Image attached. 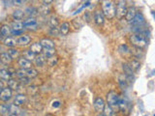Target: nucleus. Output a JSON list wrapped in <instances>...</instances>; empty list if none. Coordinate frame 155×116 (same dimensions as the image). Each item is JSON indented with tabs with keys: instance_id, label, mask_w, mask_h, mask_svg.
<instances>
[{
	"instance_id": "nucleus-1",
	"label": "nucleus",
	"mask_w": 155,
	"mask_h": 116,
	"mask_svg": "<svg viewBox=\"0 0 155 116\" xmlns=\"http://www.w3.org/2000/svg\"><path fill=\"white\" fill-rule=\"evenodd\" d=\"M102 12L105 17L109 20L115 17V5L112 0H103L102 1Z\"/></svg>"
},
{
	"instance_id": "nucleus-2",
	"label": "nucleus",
	"mask_w": 155,
	"mask_h": 116,
	"mask_svg": "<svg viewBox=\"0 0 155 116\" xmlns=\"http://www.w3.org/2000/svg\"><path fill=\"white\" fill-rule=\"evenodd\" d=\"M130 43H131L134 48H141V50L144 48L147 45V39L140 34L131 35V37H130Z\"/></svg>"
},
{
	"instance_id": "nucleus-3",
	"label": "nucleus",
	"mask_w": 155,
	"mask_h": 116,
	"mask_svg": "<svg viewBox=\"0 0 155 116\" xmlns=\"http://www.w3.org/2000/svg\"><path fill=\"white\" fill-rule=\"evenodd\" d=\"M127 6L125 0H117L116 6H115V17L118 20H122L126 16L127 13Z\"/></svg>"
},
{
	"instance_id": "nucleus-4",
	"label": "nucleus",
	"mask_w": 155,
	"mask_h": 116,
	"mask_svg": "<svg viewBox=\"0 0 155 116\" xmlns=\"http://www.w3.org/2000/svg\"><path fill=\"white\" fill-rule=\"evenodd\" d=\"M118 101H119V95L114 92V91H111L107 95V103L108 105L115 111L118 109Z\"/></svg>"
},
{
	"instance_id": "nucleus-5",
	"label": "nucleus",
	"mask_w": 155,
	"mask_h": 116,
	"mask_svg": "<svg viewBox=\"0 0 155 116\" xmlns=\"http://www.w3.org/2000/svg\"><path fill=\"white\" fill-rule=\"evenodd\" d=\"M38 71L33 68H29V69H22L17 71V75L19 78H22V77H27L29 78H34L38 75Z\"/></svg>"
},
{
	"instance_id": "nucleus-6",
	"label": "nucleus",
	"mask_w": 155,
	"mask_h": 116,
	"mask_svg": "<svg viewBox=\"0 0 155 116\" xmlns=\"http://www.w3.org/2000/svg\"><path fill=\"white\" fill-rule=\"evenodd\" d=\"M130 103L128 102V100L125 97L119 96V101H118V109L122 112V113L128 114L130 111Z\"/></svg>"
},
{
	"instance_id": "nucleus-7",
	"label": "nucleus",
	"mask_w": 155,
	"mask_h": 116,
	"mask_svg": "<svg viewBox=\"0 0 155 116\" xmlns=\"http://www.w3.org/2000/svg\"><path fill=\"white\" fill-rule=\"evenodd\" d=\"M130 23H131V25L133 27H141V26H144V24L145 23V20H144V17L142 16L141 13H137L135 17L130 21Z\"/></svg>"
},
{
	"instance_id": "nucleus-8",
	"label": "nucleus",
	"mask_w": 155,
	"mask_h": 116,
	"mask_svg": "<svg viewBox=\"0 0 155 116\" xmlns=\"http://www.w3.org/2000/svg\"><path fill=\"white\" fill-rule=\"evenodd\" d=\"M23 25L29 30H36L38 28V21L35 17H28L23 21Z\"/></svg>"
},
{
	"instance_id": "nucleus-9",
	"label": "nucleus",
	"mask_w": 155,
	"mask_h": 116,
	"mask_svg": "<svg viewBox=\"0 0 155 116\" xmlns=\"http://www.w3.org/2000/svg\"><path fill=\"white\" fill-rule=\"evenodd\" d=\"M12 96H13V90L9 87H6L3 90L0 91V101H2V102H8V101H10Z\"/></svg>"
},
{
	"instance_id": "nucleus-10",
	"label": "nucleus",
	"mask_w": 155,
	"mask_h": 116,
	"mask_svg": "<svg viewBox=\"0 0 155 116\" xmlns=\"http://www.w3.org/2000/svg\"><path fill=\"white\" fill-rule=\"evenodd\" d=\"M105 106H106V103H105L104 99H102V98L98 97L94 101V108H95V110L98 112V113H102L105 108Z\"/></svg>"
},
{
	"instance_id": "nucleus-11",
	"label": "nucleus",
	"mask_w": 155,
	"mask_h": 116,
	"mask_svg": "<svg viewBox=\"0 0 155 116\" xmlns=\"http://www.w3.org/2000/svg\"><path fill=\"white\" fill-rule=\"evenodd\" d=\"M94 21H95V23L97 24V25L101 26L104 24L105 22V16L104 14H103L102 11L100 10H96L95 12H94Z\"/></svg>"
},
{
	"instance_id": "nucleus-12",
	"label": "nucleus",
	"mask_w": 155,
	"mask_h": 116,
	"mask_svg": "<svg viewBox=\"0 0 155 116\" xmlns=\"http://www.w3.org/2000/svg\"><path fill=\"white\" fill-rule=\"evenodd\" d=\"M18 64H19V66L22 69H29V68H32V62L28 59H26L25 57H20L19 59H18Z\"/></svg>"
},
{
	"instance_id": "nucleus-13",
	"label": "nucleus",
	"mask_w": 155,
	"mask_h": 116,
	"mask_svg": "<svg viewBox=\"0 0 155 116\" xmlns=\"http://www.w3.org/2000/svg\"><path fill=\"white\" fill-rule=\"evenodd\" d=\"M118 51H119V53L124 57H131L132 56L131 48H129V47L127 45H120L119 48H118Z\"/></svg>"
},
{
	"instance_id": "nucleus-14",
	"label": "nucleus",
	"mask_w": 155,
	"mask_h": 116,
	"mask_svg": "<svg viewBox=\"0 0 155 116\" xmlns=\"http://www.w3.org/2000/svg\"><path fill=\"white\" fill-rule=\"evenodd\" d=\"M29 50H31V52L36 54V55H39V54H41L42 52H43V47L41 45L40 42L33 43V44L30 45Z\"/></svg>"
},
{
	"instance_id": "nucleus-15",
	"label": "nucleus",
	"mask_w": 155,
	"mask_h": 116,
	"mask_svg": "<svg viewBox=\"0 0 155 116\" xmlns=\"http://www.w3.org/2000/svg\"><path fill=\"white\" fill-rule=\"evenodd\" d=\"M122 69L124 71V75H126L127 78H128V79L130 81L133 79V77H134V72L133 70L131 69V67L129 66L128 63H123L122 64Z\"/></svg>"
},
{
	"instance_id": "nucleus-16",
	"label": "nucleus",
	"mask_w": 155,
	"mask_h": 116,
	"mask_svg": "<svg viewBox=\"0 0 155 116\" xmlns=\"http://www.w3.org/2000/svg\"><path fill=\"white\" fill-rule=\"evenodd\" d=\"M26 100H27V98L25 95H23V94H19V95H17L14 98V105L20 106H22L23 103H25Z\"/></svg>"
},
{
	"instance_id": "nucleus-17",
	"label": "nucleus",
	"mask_w": 155,
	"mask_h": 116,
	"mask_svg": "<svg viewBox=\"0 0 155 116\" xmlns=\"http://www.w3.org/2000/svg\"><path fill=\"white\" fill-rule=\"evenodd\" d=\"M31 43V38L28 35H22L18 39V45L20 47H25V45H29Z\"/></svg>"
},
{
	"instance_id": "nucleus-18",
	"label": "nucleus",
	"mask_w": 155,
	"mask_h": 116,
	"mask_svg": "<svg viewBox=\"0 0 155 116\" xmlns=\"http://www.w3.org/2000/svg\"><path fill=\"white\" fill-rule=\"evenodd\" d=\"M0 61L5 65H10L12 61H13V58L10 56V54L8 52H2L0 54Z\"/></svg>"
},
{
	"instance_id": "nucleus-19",
	"label": "nucleus",
	"mask_w": 155,
	"mask_h": 116,
	"mask_svg": "<svg viewBox=\"0 0 155 116\" xmlns=\"http://www.w3.org/2000/svg\"><path fill=\"white\" fill-rule=\"evenodd\" d=\"M118 82H119V85L122 89H126V88L128 87V83L131 81L129 80L128 78H127L125 75H120L119 78H118Z\"/></svg>"
},
{
	"instance_id": "nucleus-20",
	"label": "nucleus",
	"mask_w": 155,
	"mask_h": 116,
	"mask_svg": "<svg viewBox=\"0 0 155 116\" xmlns=\"http://www.w3.org/2000/svg\"><path fill=\"white\" fill-rule=\"evenodd\" d=\"M12 73L10 70L7 69H1L0 70V79L2 80H9L12 78Z\"/></svg>"
},
{
	"instance_id": "nucleus-21",
	"label": "nucleus",
	"mask_w": 155,
	"mask_h": 116,
	"mask_svg": "<svg viewBox=\"0 0 155 116\" xmlns=\"http://www.w3.org/2000/svg\"><path fill=\"white\" fill-rule=\"evenodd\" d=\"M136 14H137V10H136V8L135 7H130L127 9V13H126V16H125V19L127 21H131L134 17H135L136 16Z\"/></svg>"
},
{
	"instance_id": "nucleus-22",
	"label": "nucleus",
	"mask_w": 155,
	"mask_h": 116,
	"mask_svg": "<svg viewBox=\"0 0 155 116\" xmlns=\"http://www.w3.org/2000/svg\"><path fill=\"white\" fill-rule=\"evenodd\" d=\"M47 58L48 57H46L44 54H43V55L39 54V55H37V56H36V58H35V64L37 66H39V67H43V66L46 65V64H47V61H48Z\"/></svg>"
},
{
	"instance_id": "nucleus-23",
	"label": "nucleus",
	"mask_w": 155,
	"mask_h": 116,
	"mask_svg": "<svg viewBox=\"0 0 155 116\" xmlns=\"http://www.w3.org/2000/svg\"><path fill=\"white\" fill-rule=\"evenodd\" d=\"M41 45L43 47V48H54V43L53 40L44 38L40 41Z\"/></svg>"
},
{
	"instance_id": "nucleus-24",
	"label": "nucleus",
	"mask_w": 155,
	"mask_h": 116,
	"mask_svg": "<svg viewBox=\"0 0 155 116\" xmlns=\"http://www.w3.org/2000/svg\"><path fill=\"white\" fill-rule=\"evenodd\" d=\"M4 45H7L9 48H14L16 47V45H18V40H16L14 37H6V39L4 40Z\"/></svg>"
},
{
	"instance_id": "nucleus-25",
	"label": "nucleus",
	"mask_w": 155,
	"mask_h": 116,
	"mask_svg": "<svg viewBox=\"0 0 155 116\" xmlns=\"http://www.w3.org/2000/svg\"><path fill=\"white\" fill-rule=\"evenodd\" d=\"M12 33L11 27L8 25V24H4L2 25V27L0 28V35L4 36V37H9Z\"/></svg>"
},
{
	"instance_id": "nucleus-26",
	"label": "nucleus",
	"mask_w": 155,
	"mask_h": 116,
	"mask_svg": "<svg viewBox=\"0 0 155 116\" xmlns=\"http://www.w3.org/2000/svg\"><path fill=\"white\" fill-rule=\"evenodd\" d=\"M129 66L131 67V69L133 70V72H138L139 69L141 68V63H140V61L138 59H132L129 61Z\"/></svg>"
},
{
	"instance_id": "nucleus-27",
	"label": "nucleus",
	"mask_w": 155,
	"mask_h": 116,
	"mask_svg": "<svg viewBox=\"0 0 155 116\" xmlns=\"http://www.w3.org/2000/svg\"><path fill=\"white\" fill-rule=\"evenodd\" d=\"M60 34L63 35V36H66L69 34L70 32V23L69 22H63L61 24V26H60Z\"/></svg>"
},
{
	"instance_id": "nucleus-28",
	"label": "nucleus",
	"mask_w": 155,
	"mask_h": 116,
	"mask_svg": "<svg viewBox=\"0 0 155 116\" xmlns=\"http://www.w3.org/2000/svg\"><path fill=\"white\" fill-rule=\"evenodd\" d=\"M25 14L28 15L30 17H34L39 15V9L36 7H28L25 10Z\"/></svg>"
},
{
	"instance_id": "nucleus-29",
	"label": "nucleus",
	"mask_w": 155,
	"mask_h": 116,
	"mask_svg": "<svg viewBox=\"0 0 155 116\" xmlns=\"http://www.w3.org/2000/svg\"><path fill=\"white\" fill-rule=\"evenodd\" d=\"M12 16H13V17L16 20L20 21L24 17H25V13H24L22 10H16V11H14V13Z\"/></svg>"
},
{
	"instance_id": "nucleus-30",
	"label": "nucleus",
	"mask_w": 155,
	"mask_h": 116,
	"mask_svg": "<svg viewBox=\"0 0 155 116\" xmlns=\"http://www.w3.org/2000/svg\"><path fill=\"white\" fill-rule=\"evenodd\" d=\"M20 81L15 80V79H9L8 80V87L11 88L12 90H19L20 88Z\"/></svg>"
},
{
	"instance_id": "nucleus-31",
	"label": "nucleus",
	"mask_w": 155,
	"mask_h": 116,
	"mask_svg": "<svg viewBox=\"0 0 155 116\" xmlns=\"http://www.w3.org/2000/svg\"><path fill=\"white\" fill-rule=\"evenodd\" d=\"M22 112V109L20 108V106H18L16 105H10V110H9V114H13V115H20Z\"/></svg>"
},
{
	"instance_id": "nucleus-32",
	"label": "nucleus",
	"mask_w": 155,
	"mask_h": 116,
	"mask_svg": "<svg viewBox=\"0 0 155 116\" xmlns=\"http://www.w3.org/2000/svg\"><path fill=\"white\" fill-rule=\"evenodd\" d=\"M43 52H44V55L46 57H51V56H54L56 53V50H55V48H43Z\"/></svg>"
},
{
	"instance_id": "nucleus-33",
	"label": "nucleus",
	"mask_w": 155,
	"mask_h": 116,
	"mask_svg": "<svg viewBox=\"0 0 155 116\" xmlns=\"http://www.w3.org/2000/svg\"><path fill=\"white\" fill-rule=\"evenodd\" d=\"M131 53H132V56H134L135 58H137V59L144 57V51H142L141 48H135L134 50H131Z\"/></svg>"
},
{
	"instance_id": "nucleus-34",
	"label": "nucleus",
	"mask_w": 155,
	"mask_h": 116,
	"mask_svg": "<svg viewBox=\"0 0 155 116\" xmlns=\"http://www.w3.org/2000/svg\"><path fill=\"white\" fill-rule=\"evenodd\" d=\"M103 112H104L103 114L105 116H117L114 109H112L109 105L105 106V108H104V110H103Z\"/></svg>"
},
{
	"instance_id": "nucleus-35",
	"label": "nucleus",
	"mask_w": 155,
	"mask_h": 116,
	"mask_svg": "<svg viewBox=\"0 0 155 116\" xmlns=\"http://www.w3.org/2000/svg\"><path fill=\"white\" fill-rule=\"evenodd\" d=\"M8 53L10 54V56L13 58V59H19L20 58V52H19V50H16V48H11L10 50H8Z\"/></svg>"
},
{
	"instance_id": "nucleus-36",
	"label": "nucleus",
	"mask_w": 155,
	"mask_h": 116,
	"mask_svg": "<svg viewBox=\"0 0 155 116\" xmlns=\"http://www.w3.org/2000/svg\"><path fill=\"white\" fill-rule=\"evenodd\" d=\"M23 27H24V25H23L22 21L16 20L12 23V28H13V30H22Z\"/></svg>"
},
{
	"instance_id": "nucleus-37",
	"label": "nucleus",
	"mask_w": 155,
	"mask_h": 116,
	"mask_svg": "<svg viewBox=\"0 0 155 116\" xmlns=\"http://www.w3.org/2000/svg\"><path fill=\"white\" fill-rule=\"evenodd\" d=\"M9 110H10V105H1L0 106V114L1 115L9 114Z\"/></svg>"
},
{
	"instance_id": "nucleus-38",
	"label": "nucleus",
	"mask_w": 155,
	"mask_h": 116,
	"mask_svg": "<svg viewBox=\"0 0 155 116\" xmlns=\"http://www.w3.org/2000/svg\"><path fill=\"white\" fill-rule=\"evenodd\" d=\"M48 24H50L51 27H57V26H58V24H59L58 19H57L56 17L53 16L50 20H48Z\"/></svg>"
},
{
	"instance_id": "nucleus-39",
	"label": "nucleus",
	"mask_w": 155,
	"mask_h": 116,
	"mask_svg": "<svg viewBox=\"0 0 155 116\" xmlns=\"http://www.w3.org/2000/svg\"><path fill=\"white\" fill-rule=\"evenodd\" d=\"M57 62H58V58H57L56 56L48 57V61H47V63H48L50 67L55 66L56 64H57Z\"/></svg>"
},
{
	"instance_id": "nucleus-40",
	"label": "nucleus",
	"mask_w": 155,
	"mask_h": 116,
	"mask_svg": "<svg viewBox=\"0 0 155 116\" xmlns=\"http://www.w3.org/2000/svg\"><path fill=\"white\" fill-rule=\"evenodd\" d=\"M23 57H25L26 59H28V60H35V58H36V54H34L33 52H31V50H27L24 52L23 54Z\"/></svg>"
},
{
	"instance_id": "nucleus-41",
	"label": "nucleus",
	"mask_w": 155,
	"mask_h": 116,
	"mask_svg": "<svg viewBox=\"0 0 155 116\" xmlns=\"http://www.w3.org/2000/svg\"><path fill=\"white\" fill-rule=\"evenodd\" d=\"M48 34L50 36H54V37H56V36H58L60 34V30L57 28V27H51L50 32H48Z\"/></svg>"
},
{
	"instance_id": "nucleus-42",
	"label": "nucleus",
	"mask_w": 155,
	"mask_h": 116,
	"mask_svg": "<svg viewBox=\"0 0 155 116\" xmlns=\"http://www.w3.org/2000/svg\"><path fill=\"white\" fill-rule=\"evenodd\" d=\"M12 2H13V4L15 6L20 7V6H22L23 4H25L26 0H12Z\"/></svg>"
},
{
	"instance_id": "nucleus-43",
	"label": "nucleus",
	"mask_w": 155,
	"mask_h": 116,
	"mask_svg": "<svg viewBox=\"0 0 155 116\" xmlns=\"http://www.w3.org/2000/svg\"><path fill=\"white\" fill-rule=\"evenodd\" d=\"M20 82L22 84H29L30 81H31V78H27V77H22V78H20Z\"/></svg>"
},
{
	"instance_id": "nucleus-44",
	"label": "nucleus",
	"mask_w": 155,
	"mask_h": 116,
	"mask_svg": "<svg viewBox=\"0 0 155 116\" xmlns=\"http://www.w3.org/2000/svg\"><path fill=\"white\" fill-rule=\"evenodd\" d=\"M72 23L74 24L76 28H80V27H81V25H83V23H81V21L80 20V19H76L72 21Z\"/></svg>"
},
{
	"instance_id": "nucleus-45",
	"label": "nucleus",
	"mask_w": 155,
	"mask_h": 116,
	"mask_svg": "<svg viewBox=\"0 0 155 116\" xmlns=\"http://www.w3.org/2000/svg\"><path fill=\"white\" fill-rule=\"evenodd\" d=\"M83 19H84V20H86V22H87V23H89V22H90L91 17H90V14L88 13V12H86V13H84Z\"/></svg>"
},
{
	"instance_id": "nucleus-46",
	"label": "nucleus",
	"mask_w": 155,
	"mask_h": 116,
	"mask_svg": "<svg viewBox=\"0 0 155 116\" xmlns=\"http://www.w3.org/2000/svg\"><path fill=\"white\" fill-rule=\"evenodd\" d=\"M23 33V30H12V35L14 36H19V35H22Z\"/></svg>"
},
{
	"instance_id": "nucleus-47",
	"label": "nucleus",
	"mask_w": 155,
	"mask_h": 116,
	"mask_svg": "<svg viewBox=\"0 0 155 116\" xmlns=\"http://www.w3.org/2000/svg\"><path fill=\"white\" fill-rule=\"evenodd\" d=\"M41 2L43 3V5H45V6H48V5L51 4V3L53 2V0H41Z\"/></svg>"
},
{
	"instance_id": "nucleus-48",
	"label": "nucleus",
	"mask_w": 155,
	"mask_h": 116,
	"mask_svg": "<svg viewBox=\"0 0 155 116\" xmlns=\"http://www.w3.org/2000/svg\"><path fill=\"white\" fill-rule=\"evenodd\" d=\"M84 8H86V7H84V5H83V6H81V7L79 8L78 10H76V11L74 12V13H73V15H74V16H75V15H77V14H79V13H81V12L83 11Z\"/></svg>"
},
{
	"instance_id": "nucleus-49",
	"label": "nucleus",
	"mask_w": 155,
	"mask_h": 116,
	"mask_svg": "<svg viewBox=\"0 0 155 116\" xmlns=\"http://www.w3.org/2000/svg\"><path fill=\"white\" fill-rule=\"evenodd\" d=\"M53 108H59V106H60V102H58V101L53 102Z\"/></svg>"
},
{
	"instance_id": "nucleus-50",
	"label": "nucleus",
	"mask_w": 155,
	"mask_h": 116,
	"mask_svg": "<svg viewBox=\"0 0 155 116\" xmlns=\"http://www.w3.org/2000/svg\"><path fill=\"white\" fill-rule=\"evenodd\" d=\"M3 89H4V86H3V82L0 80V91L3 90Z\"/></svg>"
},
{
	"instance_id": "nucleus-51",
	"label": "nucleus",
	"mask_w": 155,
	"mask_h": 116,
	"mask_svg": "<svg viewBox=\"0 0 155 116\" xmlns=\"http://www.w3.org/2000/svg\"><path fill=\"white\" fill-rule=\"evenodd\" d=\"M151 14H152V16L154 17V19H155V11H152V12H151Z\"/></svg>"
},
{
	"instance_id": "nucleus-52",
	"label": "nucleus",
	"mask_w": 155,
	"mask_h": 116,
	"mask_svg": "<svg viewBox=\"0 0 155 116\" xmlns=\"http://www.w3.org/2000/svg\"><path fill=\"white\" fill-rule=\"evenodd\" d=\"M98 116H105L104 114H103V113H99V115Z\"/></svg>"
},
{
	"instance_id": "nucleus-53",
	"label": "nucleus",
	"mask_w": 155,
	"mask_h": 116,
	"mask_svg": "<svg viewBox=\"0 0 155 116\" xmlns=\"http://www.w3.org/2000/svg\"><path fill=\"white\" fill-rule=\"evenodd\" d=\"M153 74H154V75H155V71H154V72H153Z\"/></svg>"
},
{
	"instance_id": "nucleus-54",
	"label": "nucleus",
	"mask_w": 155,
	"mask_h": 116,
	"mask_svg": "<svg viewBox=\"0 0 155 116\" xmlns=\"http://www.w3.org/2000/svg\"><path fill=\"white\" fill-rule=\"evenodd\" d=\"M154 116H155V115H154Z\"/></svg>"
}]
</instances>
